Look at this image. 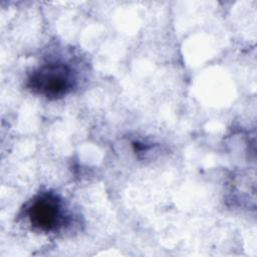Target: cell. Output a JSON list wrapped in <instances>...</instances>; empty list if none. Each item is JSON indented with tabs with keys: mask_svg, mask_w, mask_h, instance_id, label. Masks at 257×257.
Returning a JSON list of instances; mask_svg holds the SVG:
<instances>
[{
	"mask_svg": "<svg viewBox=\"0 0 257 257\" xmlns=\"http://www.w3.org/2000/svg\"><path fill=\"white\" fill-rule=\"evenodd\" d=\"M75 83L76 77L72 67L57 59L39 65L27 80V86L32 92L52 99L69 93Z\"/></svg>",
	"mask_w": 257,
	"mask_h": 257,
	"instance_id": "cell-1",
	"label": "cell"
},
{
	"mask_svg": "<svg viewBox=\"0 0 257 257\" xmlns=\"http://www.w3.org/2000/svg\"><path fill=\"white\" fill-rule=\"evenodd\" d=\"M25 214L32 228L43 233L57 231L66 220L62 201L52 193L36 196L27 206Z\"/></svg>",
	"mask_w": 257,
	"mask_h": 257,
	"instance_id": "cell-2",
	"label": "cell"
}]
</instances>
